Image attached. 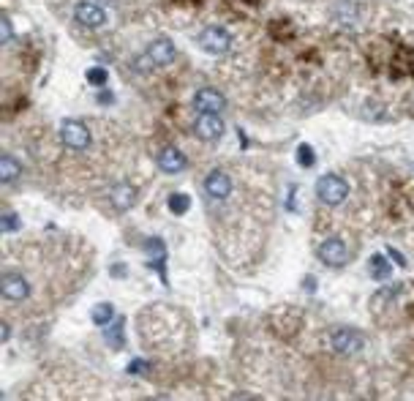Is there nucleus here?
<instances>
[{
	"label": "nucleus",
	"instance_id": "2",
	"mask_svg": "<svg viewBox=\"0 0 414 401\" xmlns=\"http://www.w3.org/2000/svg\"><path fill=\"white\" fill-rule=\"evenodd\" d=\"M196 41H199V47H202L207 55H226L232 50V35L226 33L224 28H218V25L205 28Z\"/></svg>",
	"mask_w": 414,
	"mask_h": 401
},
{
	"label": "nucleus",
	"instance_id": "10",
	"mask_svg": "<svg viewBox=\"0 0 414 401\" xmlns=\"http://www.w3.org/2000/svg\"><path fill=\"white\" fill-rule=\"evenodd\" d=\"M74 17H77V22H79L82 28H101L103 22H106L103 9L101 6H96V3H79V6L74 9Z\"/></svg>",
	"mask_w": 414,
	"mask_h": 401
},
{
	"label": "nucleus",
	"instance_id": "25",
	"mask_svg": "<svg viewBox=\"0 0 414 401\" xmlns=\"http://www.w3.org/2000/svg\"><path fill=\"white\" fill-rule=\"evenodd\" d=\"M390 257H393V260H396V265H401V268H406V260H403V257H401V254H398L396 248H390Z\"/></svg>",
	"mask_w": 414,
	"mask_h": 401
},
{
	"label": "nucleus",
	"instance_id": "20",
	"mask_svg": "<svg viewBox=\"0 0 414 401\" xmlns=\"http://www.w3.org/2000/svg\"><path fill=\"white\" fill-rule=\"evenodd\" d=\"M123 325H125V322H123V319H118L112 331H106V333H103V336H106V341H109L112 347H118V349L123 347Z\"/></svg>",
	"mask_w": 414,
	"mask_h": 401
},
{
	"label": "nucleus",
	"instance_id": "18",
	"mask_svg": "<svg viewBox=\"0 0 414 401\" xmlns=\"http://www.w3.org/2000/svg\"><path fill=\"white\" fill-rule=\"evenodd\" d=\"M189 208H191L189 194H172V197H169V210H172V213L183 216V213H189Z\"/></svg>",
	"mask_w": 414,
	"mask_h": 401
},
{
	"label": "nucleus",
	"instance_id": "5",
	"mask_svg": "<svg viewBox=\"0 0 414 401\" xmlns=\"http://www.w3.org/2000/svg\"><path fill=\"white\" fill-rule=\"evenodd\" d=\"M194 134L205 142H216L224 137V121L216 112H199V118L194 121Z\"/></svg>",
	"mask_w": 414,
	"mask_h": 401
},
{
	"label": "nucleus",
	"instance_id": "12",
	"mask_svg": "<svg viewBox=\"0 0 414 401\" xmlns=\"http://www.w3.org/2000/svg\"><path fill=\"white\" fill-rule=\"evenodd\" d=\"M174 44L169 38H155L153 44L147 47V57L153 60V66H169L174 60Z\"/></svg>",
	"mask_w": 414,
	"mask_h": 401
},
{
	"label": "nucleus",
	"instance_id": "16",
	"mask_svg": "<svg viewBox=\"0 0 414 401\" xmlns=\"http://www.w3.org/2000/svg\"><path fill=\"white\" fill-rule=\"evenodd\" d=\"M368 270H371V276H374V279L384 281L390 273H393V265L384 260L381 254H374V257H371V265H368Z\"/></svg>",
	"mask_w": 414,
	"mask_h": 401
},
{
	"label": "nucleus",
	"instance_id": "1",
	"mask_svg": "<svg viewBox=\"0 0 414 401\" xmlns=\"http://www.w3.org/2000/svg\"><path fill=\"white\" fill-rule=\"evenodd\" d=\"M316 197H319V202L335 208V205H341L346 197H349V183H346L341 175H322L316 180Z\"/></svg>",
	"mask_w": 414,
	"mask_h": 401
},
{
	"label": "nucleus",
	"instance_id": "13",
	"mask_svg": "<svg viewBox=\"0 0 414 401\" xmlns=\"http://www.w3.org/2000/svg\"><path fill=\"white\" fill-rule=\"evenodd\" d=\"M145 251H147V257H150V265L158 268L161 281H167V270H164V262H167V248H164V241H161V238H147V241H145Z\"/></svg>",
	"mask_w": 414,
	"mask_h": 401
},
{
	"label": "nucleus",
	"instance_id": "24",
	"mask_svg": "<svg viewBox=\"0 0 414 401\" xmlns=\"http://www.w3.org/2000/svg\"><path fill=\"white\" fill-rule=\"evenodd\" d=\"M145 368H147L145 361H134V363H128V374H142Z\"/></svg>",
	"mask_w": 414,
	"mask_h": 401
},
{
	"label": "nucleus",
	"instance_id": "11",
	"mask_svg": "<svg viewBox=\"0 0 414 401\" xmlns=\"http://www.w3.org/2000/svg\"><path fill=\"white\" fill-rule=\"evenodd\" d=\"M158 167H161V172L177 175L189 167V158L183 156L177 148H164V150L158 153Z\"/></svg>",
	"mask_w": 414,
	"mask_h": 401
},
{
	"label": "nucleus",
	"instance_id": "6",
	"mask_svg": "<svg viewBox=\"0 0 414 401\" xmlns=\"http://www.w3.org/2000/svg\"><path fill=\"white\" fill-rule=\"evenodd\" d=\"M60 140L71 150H85L90 145V131H87L85 123L79 121H63L60 123Z\"/></svg>",
	"mask_w": 414,
	"mask_h": 401
},
{
	"label": "nucleus",
	"instance_id": "19",
	"mask_svg": "<svg viewBox=\"0 0 414 401\" xmlns=\"http://www.w3.org/2000/svg\"><path fill=\"white\" fill-rule=\"evenodd\" d=\"M87 82L96 87H103L106 82H109V74H106V69H101V66H96V69H87Z\"/></svg>",
	"mask_w": 414,
	"mask_h": 401
},
{
	"label": "nucleus",
	"instance_id": "3",
	"mask_svg": "<svg viewBox=\"0 0 414 401\" xmlns=\"http://www.w3.org/2000/svg\"><path fill=\"white\" fill-rule=\"evenodd\" d=\"M330 344L341 355H354V352H360L365 347V336L357 328H335L332 336H330Z\"/></svg>",
	"mask_w": 414,
	"mask_h": 401
},
{
	"label": "nucleus",
	"instance_id": "26",
	"mask_svg": "<svg viewBox=\"0 0 414 401\" xmlns=\"http://www.w3.org/2000/svg\"><path fill=\"white\" fill-rule=\"evenodd\" d=\"M0 328H3V331H0V339H3V341H9V336H11V331H9V325H6V322H3V325H0Z\"/></svg>",
	"mask_w": 414,
	"mask_h": 401
},
{
	"label": "nucleus",
	"instance_id": "21",
	"mask_svg": "<svg viewBox=\"0 0 414 401\" xmlns=\"http://www.w3.org/2000/svg\"><path fill=\"white\" fill-rule=\"evenodd\" d=\"M313 161H316L313 148H310V145H300V148H297V164H300V167H313Z\"/></svg>",
	"mask_w": 414,
	"mask_h": 401
},
{
	"label": "nucleus",
	"instance_id": "15",
	"mask_svg": "<svg viewBox=\"0 0 414 401\" xmlns=\"http://www.w3.org/2000/svg\"><path fill=\"white\" fill-rule=\"evenodd\" d=\"M19 175H22V164L14 156H0V180L3 183H14Z\"/></svg>",
	"mask_w": 414,
	"mask_h": 401
},
{
	"label": "nucleus",
	"instance_id": "8",
	"mask_svg": "<svg viewBox=\"0 0 414 401\" xmlns=\"http://www.w3.org/2000/svg\"><path fill=\"white\" fill-rule=\"evenodd\" d=\"M194 106L199 109V112H216V115H221V109H226V99L221 90H216V87H202V90H196V96H194Z\"/></svg>",
	"mask_w": 414,
	"mask_h": 401
},
{
	"label": "nucleus",
	"instance_id": "4",
	"mask_svg": "<svg viewBox=\"0 0 414 401\" xmlns=\"http://www.w3.org/2000/svg\"><path fill=\"white\" fill-rule=\"evenodd\" d=\"M316 257L325 262L328 268H344L346 262H349V246L341 238H328V241L319 243Z\"/></svg>",
	"mask_w": 414,
	"mask_h": 401
},
{
	"label": "nucleus",
	"instance_id": "14",
	"mask_svg": "<svg viewBox=\"0 0 414 401\" xmlns=\"http://www.w3.org/2000/svg\"><path fill=\"white\" fill-rule=\"evenodd\" d=\"M109 199H112V205H115L118 210H128L131 205H134V199H137V189H134L131 183H121V186L112 189Z\"/></svg>",
	"mask_w": 414,
	"mask_h": 401
},
{
	"label": "nucleus",
	"instance_id": "7",
	"mask_svg": "<svg viewBox=\"0 0 414 401\" xmlns=\"http://www.w3.org/2000/svg\"><path fill=\"white\" fill-rule=\"evenodd\" d=\"M0 292L9 300H25L30 295V284L22 273H3L0 276Z\"/></svg>",
	"mask_w": 414,
	"mask_h": 401
},
{
	"label": "nucleus",
	"instance_id": "9",
	"mask_svg": "<svg viewBox=\"0 0 414 401\" xmlns=\"http://www.w3.org/2000/svg\"><path fill=\"white\" fill-rule=\"evenodd\" d=\"M205 192L210 199H226L232 194V180L224 170H213V172L205 177Z\"/></svg>",
	"mask_w": 414,
	"mask_h": 401
},
{
	"label": "nucleus",
	"instance_id": "23",
	"mask_svg": "<svg viewBox=\"0 0 414 401\" xmlns=\"http://www.w3.org/2000/svg\"><path fill=\"white\" fill-rule=\"evenodd\" d=\"M0 33H3V44H9V41H11V19L9 17L0 19Z\"/></svg>",
	"mask_w": 414,
	"mask_h": 401
},
{
	"label": "nucleus",
	"instance_id": "22",
	"mask_svg": "<svg viewBox=\"0 0 414 401\" xmlns=\"http://www.w3.org/2000/svg\"><path fill=\"white\" fill-rule=\"evenodd\" d=\"M0 227H3V232H14V229L19 227L17 216H14V213H11V210H9V213H6V216H3V224H0Z\"/></svg>",
	"mask_w": 414,
	"mask_h": 401
},
{
	"label": "nucleus",
	"instance_id": "17",
	"mask_svg": "<svg viewBox=\"0 0 414 401\" xmlns=\"http://www.w3.org/2000/svg\"><path fill=\"white\" fill-rule=\"evenodd\" d=\"M90 317L96 325H109V319L115 317V309H112V303H99V306H93Z\"/></svg>",
	"mask_w": 414,
	"mask_h": 401
}]
</instances>
